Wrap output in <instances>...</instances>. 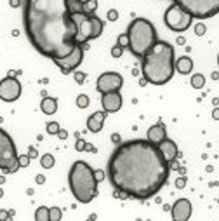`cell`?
Returning <instances> with one entry per match:
<instances>
[{
    "label": "cell",
    "instance_id": "cell-1",
    "mask_svg": "<svg viewBox=\"0 0 219 221\" xmlns=\"http://www.w3.org/2000/svg\"><path fill=\"white\" fill-rule=\"evenodd\" d=\"M110 183L125 197L148 200L167 183L170 164L148 139H131L115 148L106 167Z\"/></svg>",
    "mask_w": 219,
    "mask_h": 221
},
{
    "label": "cell",
    "instance_id": "cell-2",
    "mask_svg": "<svg viewBox=\"0 0 219 221\" xmlns=\"http://www.w3.org/2000/svg\"><path fill=\"white\" fill-rule=\"evenodd\" d=\"M23 23L30 44L42 56L61 59L77 45L66 0H23Z\"/></svg>",
    "mask_w": 219,
    "mask_h": 221
},
{
    "label": "cell",
    "instance_id": "cell-3",
    "mask_svg": "<svg viewBox=\"0 0 219 221\" xmlns=\"http://www.w3.org/2000/svg\"><path fill=\"white\" fill-rule=\"evenodd\" d=\"M141 63V73L148 84L153 86H163L172 79L176 71V58H174V47L165 40H157V44L144 54Z\"/></svg>",
    "mask_w": 219,
    "mask_h": 221
},
{
    "label": "cell",
    "instance_id": "cell-4",
    "mask_svg": "<svg viewBox=\"0 0 219 221\" xmlns=\"http://www.w3.org/2000/svg\"><path fill=\"white\" fill-rule=\"evenodd\" d=\"M68 185L73 197L80 204H89L98 197V181L94 169L83 160H77L68 174Z\"/></svg>",
    "mask_w": 219,
    "mask_h": 221
},
{
    "label": "cell",
    "instance_id": "cell-5",
    "mask_svg": "<svg viewBox=\"0 0 219 221\" xmlns=\"http://www.w3.org/2000/svg\"><path fill=\"white\" fill-rule=\"evenodd\" d=\"M125 33L129 35V51L136 58H143L158 40L153 23L148 21L146 18L132 19Z\"/></svg>",
    "mask_w": 219,
    "mask_h": 221
},
{
    "label": "cell",
    "instance_id": "cell-6",
    "mask_svg": "<svg viewBox=\"0 0 219 221\" xmlns=\"http://www.w3.org/2000/svg\"><path fill=\"white\" fill-rule=\"evenodd\" d=\"M72 19L77 26V44H87L89 40L101 37L103 33V21L96 14H85V12H75Z\"/></svg>",
    "mask_w": 219,
    "mask_h": 221
},
{
    "label": "cell",
    "instance_id": "cell-7",
    "mask_svg": "<svg viewBox=\"0 0 219 221\" xmlns=\"http://www.w3.org/2000/svg\"><path fill=\"white\" fill-rule=\"evenodd\" d=\"M0 169L5 174H14L19 169L16 145L4 129H0Z\"/></svg>",
    "mask_w": 219,
    "mask_h": 221
},
{
    "label": "cell",
    "instance_id": "cell-8",
    "mask_svg": "<svg viewBox=\"0 0 219 221\" xmlns=\"http://www.w3.org/2000/svg\"><path fill=\"white\" fill-rule=\"evenodd\" d=\"M174 4L181 5L191 18L207 19L219 12V0H172Z\"/></svg>",
    "mask_w": 219,
    "mask_h": 221
},
{
    "label": "cell",
    "instance_id": "cell-9",
    "mask_svg": "<svg viewBox=\"0 0 219 221\" xmlns=\"http://www.w3.org/2000/svg\"><path fill=\"white\" fill-rule=\"evenodd\" d=\"M163 23H165V26L169 28V30L181 33V31H186L191 26L193 18H191V14H188V12L181 7V5L170 4L169 7H167L165 14H163Z\"/></svg>",
    "mask_w": 219,
    "mask_h": 221
},
{
    "label": "cell",
    "instance_id": "cell-10",
    "mask_svg": "<svg viewBox=\"0 0 219 221\" xmlns=\"http://www.w3.org/2000/svg\"><path fill=\"white\" fill-rule=\"evenodd\" d=\"M52 61L61 68V73H64V75H68V73L75 71V68H78L80 64H82V61H83V47H82V44H77L68 56L61 58V59H52Z\"/></svg>",
    "mask_w": 219,
    "mask_h": 221
},
{
    "label": "cell",
    "instance_id": "cell-11",
    "mask_svg": "<svg viewBox=\"0 0 219 221\" xmlns=\"http://www.w3.org/2000/svg\"><path fill=\"white\" fill-rule=\"evenodd\" d=\"M122 86H124V77L117 71H106V73H101L96 82V89L101 94L106 92H113V91H120Z\"/></svg>",
    "mask_w": 219,
    "mask_h": 221
},
{
    "label": "cell",
    "instance_id": "cell-12",
    "mask_svg": "<svg viewBox=\"0 0 219 221\" xmlns=\"http://www.w3.org/2000/svg\"><path fill=\"white\" fill-rule=\"evenodd\" d=\"M21 96V84L14 75H7L4 80H0V99L5 103H12Z\"/></svg>",
    "mask_w": 219,
    "mask_h": 221
},
{
    "label": "cell",
    "instance_id": "cell-13",
    "mask_svg": "<svg viewBox=\"0 0 219 221\" xmlns=\"http://www.w3.org/2000/svg\"><path fill=\"white\" fill-rule=\"evenodd\" d=\"M122 103H124V99H122L120 91L106 92V94H103V97H101L103 110H104L106 113H115V112H118V110L122 108Z\"/></svg>",
    "mask_w": 219,
    "mask_h": 221
},
{
    "label": "cell",
    "instance_id": "cell-14",
    "mask_svg": "<svg viewBox=\"0 0 219 221\" xmlns=\"http://www.w3.org/2000/svg\"><path fill=\"white\" fill-rule=\"evenodd\" d=\"M174 221H186L191 216V202L188 199H178L174 202V206L170 207Z\"/></svg>",
    "mask_w": 219,
    "mask_h": 221
},
{
    "label": "cell",
    "instance_id": "cell-15",
    "mask_svg": "<svg viewBox=\"0 0 219 221\" xmlns=\"http://www.w3.org/2000/svg\"><path fill=\"white\" fill-rule=\"evenodd\" d=\"M157 148H158V152H160V155H162L163 158H165L169 164H172L176 158H178V153H179V150H178V145L172 141V139H169V138H165L163 141H160L158 145H157Z\"/></svg>",
    "mask_w": 219,
    "mask_h": 221
},
{
    "label": "cell",
    "instance_id": "cell-16",
    "mask_svg": "<svg viewBox=\"0 0 219 221\" xmlns=\"http://www.w3.org/2000/svg\"><path fill=\"white\" fill-rule=\"evenodd\" d=\"M148 141L153 143V145H158L160 141H163V139L167 138V129L165 125L162 124V122H158V124L151 125L150 129H148V134H146Z\"/></svg>",
    "mask_w": 219,
    "mask_h": 221
},
{
    "label": "cell",
    "instance_id": "cell-17",
    "mask_svg": "<svg viewBox=\"0 0 219 221\" xmlns=\"http://www.w3.org/2000/svg\"><path fill=\"white\" fill-rule=\"evenodd\" d=\"M108 113L104 112V110H101V112H94L89 119H87V129L91 132H99L103 129V124H104V119Z\"/></svg>",
    "mask_w": 219,
    "mask_h": 221
},
{
    "label": "cell",
    "instance_id": "cell-18",
    "mask_svg": "<svg viewBox=\"0 0 219 221\" xmlns=\"http://www.w3.org/2000/svg\"><path fill=\"white\" fill-rule=\"evenodd\" d=\"M174 66H176V70H178L181 75H188V73H191V70H193V59L188 58V56H181L179 59H176Z\"/></svg>",
    "mask_w": 219,
    "mask_h": 221
},
{
    "label": "cell",
    "instance_id": "cell-19",
    "mask_svg": "<svg viewBox=\"0 0 219 221\" xmlns=\"http://www.w3.org/2000/svg\"><path fill=\"white\" fill-rule=\"evenodd\" d=\"M40 110L45 113V115H52V113H56V110H57V99H56V97L45 96L40 101Z\"/></svg>",
    "mask_w": 219,
    "mask_h": 221
},
{
    "label": "cell",
    "instance_id": "cell-20",
    "mask_svg": "<svg viewBox=\"0 0 219 221\" xmlns=\"http://www.w3.org/2000/svg\"><path fill=\"white\" fill-rule=\"evenodd\" d=\"M190 84H191L193 89H202V87L205 86V77L202 75V73H195V75L191 77V80H190Z\"/></svg>",
    "mask_w": 219,
    "mask_h": 221
},
{
    "label": "cell",
    "instance_id": "cell-21",
    "mask_svg": "<svg viewBox=\"0 0 219 221\" xmlns=\"http://www.w3.org/2000/svg\"><path fill=\"white\" fill-rule=\"evenodd\" d=\"M35 219L37 221H49V207L40 206L35 211Z\"/></svg>",
    "mask_w": 219,
    "mask_h": 221
},
{
    "label": "cell",
    "instance_id": "cell-22",
    "mask_svg": "<svg viewBox=\"0 0 219 221\" xmlns=\"http://www.w3.org/2000/svg\"><path fill=\"white\" fill-rule=\"evenodd\" d=\"M96 9H98V0H89L82 5V12H85V14H94Z\"/></svg>",
    "mask_w": 219,
    "mask_h": 221
},
{
    "label": "cell",
    "instance_id": "cell-23",
    "mask_svg": "<svg viewBox=\"0 0 219 221\" xmlns=\"http://www.w3.org/2000/svg\"><path fill=\"white\" fill-rule=\"evenodd\" d=\"M66 4H68V11L70 14H75V12H82V2L78 0H66Z\"/></svg>",
    "mask_w": 219,
    "mask_h": 221
},
{
    "label": "cell",
    "instance_id": "cell-24",
    "mask_svg": "<svg viewBox=\"0 0 219 221\" xmlns=\"http://www.w3.org/2000/svg\"><path fill=\"white\" fill-rule=\"evenodd\" d=\"M40 165L44 169H51L54 167V157L51 153H45V155H42L40 157Z\"/></svg>",
    "mask_w": 219,
    "mask_h": 221
},
{
    "label": "cell",
    "instance_id": "cell-25",
    "mask_svg": "<svg viewBox=\"0 0 219 221\" xmlns=\"http://www.w3.org/2000/svg\"><path fill=\"white\" fill-rule=\"evenodd\" d=\"M63 213L59 207H49V221H59Z\"/></svg>",
    "mask_w": 219,
    "mask_h": 221
},
{
    "label": "cell",
    "instance_id": "cell-26",
    "mask_svg": "<svg viewBox=\"0 0 219 221\" xmlns=\"http://www.w3.org/2000/svg\"><path fill=\"white\" fill-rule=\"evenodd\" d=\"M77 106H78V108H87V106H89V96H87V94L77 96Z\"/></svg>",
    "mask_w": 219,
    "mask_h": 221
},
{
    "label": "cell",
    "instance_id": "cell-27",
    "mask_svg": "<svg viewBox=\"0 0 219 221\" xmlns=\"http://www.w3.org/2000/svg\"><path fill=\"white\" fill-rule=\"evenodd\" d=\"M117 45H120V47H129V35L127 33H122V35H118V38H117Z\"/></svg>",
    "mask_w": 219,
    "mask_h": 221
},
{
    "label": "cell",
    "instance_id": "cell-28",
    "mask_svg": "<svg viewBox=\"0 0 219 221\" xmlns=\"http://www.w3.org/2000/svg\"><path fill=\"white\" fill-rule=\"evenodd\" d=\"M18 162H19V167H28L31 158L28 157V153L26 155H18Z\"/></svg>",
    "mask_w": 219,
    "mask_h": 221
},
{
    "label": "cell",
    "instance_id": "cell-29",
    "mask_svg": "<svg viewBox=\"0 0 219 221\" xmlns=\"http://www.w3.org/2000/svg\"><path fill=\"white\" fill-rule=\"evenodd\" d=\"M59 124H57V122H49V124H47V132H49V134H57V132H59Z\"/></svg>",
    "mask_w": 219,
    "mask_h": 221
},
{
    "label": "cell",
    "instance_id": "cell-30",
    "mask_svg": "<svg viewBox=\"0 0 219 221\" xmlns=\"http://www.w3.org/2000/svg\"><path fill=\"white\" fill-rule=\"evenodd\" d=\"M207 31V26H205L204 23H196L195 25V35H198V37H202V35Z\"/></svg>",
    "mask_w": 219,
    "mask_h": 221
},
{
    "label": "cell",
    "instance_id": "cell-31",
    "mask_svg": "<svg viewBox=\"0 0 219 221\" xmlns=\"http://www.w3.org/2000/svg\"><path fill=\"white\" fill-rule=\"evenodd\" d=\"M73 77H75V82L77 84H83V82H85V79H87V75L83 73V71H75V73H73Z\"/></svg>",
    "mask_w": 219,
    "mask_h": 221
},
{
    "label": "cell",
    "instance_id": "cell-32",
    "mask_svg": "<svg viewBox=\"0 0 219 221\" xmlns=\"http://www.w3.org/2000/svg\"><path fill=\"white\" fill-rule=\"evenodd\" d=\"M122 54H124V47H120V45L111 47V56H113V58H120Z\"/></svg>",
    "mask_w": 219,
    "mask_h": 221
},
{
    "label": "cell",
    "instance_id": "cell-33",
    "mask_svg": "<svg viewBox=\"0 0 219 221\" xmlns=\"http://www.w3.org/2000/svg\"><path fill=\"white\" fill-rule=\"evenodd\" d=\"M75 150H77V152H83V150H85V141H83V139L80 138V136L77 138V143H75Z\"/></svg>",
    "mask_w": 219,
    "mask_h": 221
},
{
    "label": "cell",
    "instance_id": "cell-34",
    "mask_svg": "<svg viewBox=\"0 0 219 221\" xmlns=\"http://www.w3.org/2000/svg\"><path fill=\"white\" fill-rule=\"evenodd\" d=\"M106 16H108V21H117L118 19V11L117 9H110Z\"/></svg>",
    "mask_w": 219,
    "mask_h": 221
},
{
    "label": "cell",
    "instance_id": "cell-35",
    "mask_svg": "<svg viewBox=\"0 0 219 221\" xmlns=\"http://www.w3.org/2000/svg\"><path fill=\"white\" fill-rule=\"evenodd\" d=\"M94 176H96V181H98V183H101L103 180H104V171H101V169H96L94 171Z\"/></svg>",
    "mask_w": 219,
    "mask_h": 221
},
{
    "label": "cell",
    "instance_id": "cell-36",
    "mask_svg": "<svg viewBox=\"0 0 219 221\" xmlns=\"http://www.w3.org/2000/svg\"><path fill=\"white\" fill-rule=\"evenodd\" d=\"M186 186V178H178V180H176V188H179V190H181V188H184Z\"/></svg>",
    "mask_w": 219,
    "mask_h": 221
},
{
    "label": "cell",
    "instance_id": "cell-37",
    "mask_svg": "<svg viewBox=\"0 0 219 221\" xmlns=\"http://www.w3.org/2000/svg\"><path fill=\"white\" fill-rule=\"evenodd\" d=\"M28 157H30V158H37V157H38V152H37V148L30 146V148H28Z\"/></svg>",
    "mask_w": 219,
    "mask_h": 221
},
{
    "label": "cell",
    "instance_id": "cell-38",
    "mask_svg": "<svg viewBox=\"0 0 219 221\" xmlns=\"http://www.w3.org/2000/svg\"><path fill=\"white\" fill-rule=\"evenodd\" d=\"M7 219H11V214L7 211H0V221H7Z\"/></svg>",
    "mask_w": 219,
    "mask_h": 221
},
{
    "label": "cell",
    "instance_id": "cell-39",
    "mask_svg": "<svg viewBox=\"0 0 219 221\" xmlns=\"http://www.w3.org/2000/svg\"><path fill=\"white\" fill-rule=\"evenodd\" d=\"M9 5L11 7H21L23 5V0H9Z\"/></svg>",
    "mask_w": 219,
    "mask_h": 221
},
{
    "label": "cell",
    "instance_id": "cell-40",
    "mask_svg": "<svg viewBox=\"0 0 219 221\" xmlns=\"http://www.w3.org/2000/svg\"><path fill=\"white\" fill-rule=\"evenodd\" d=\"M57 138H59V139H66V138H68V132L63 131V129H59V132H57Z\"/></svg>",
    "mask_w": 219,
    "mask_h": 221
},
{
    "label": "cell",
    "instance_id": "cell-41",
    "mask_svg": "<svg viewBox=\"0 0 219 221\" xmlns=\"http://www.w3.org/2000/svg\"><path fill=\"white\" fill-rule=\"evenodd\" d=\"M35 181H37V185H44V183H45V178L42 176V174H38V176L35 178Z\"/></svg>",
    "mask_w": 219,
    "mask_h": 221
},
{
    "label": "cell",
    "instance_id": "cell-42",
    "mask_svg": "<svg viewBox=\"0 0 219 221\" xmlns=\"http://www.w3.org/2000/svg\"><path fill=\"white\" fill-rule=\"evenodd\" d=\"M212 119H214V120H219V108H217V106L212 110Z\"/></svg>",
    "mask_w": 219,
    "mask_h": 221
},
{
    "label": "cell",
    "instance_id": "cell-43",
    "mask_svg": "<svg viewBox=\"0 0 219 221\" xmlns=\"http://www.w3.org/2000/svg\"><path fill=\"white\" fill-rule=\"evenodd\" d=\"M83 152H96V146H92V145H89V143H85V150Z\"/></svg>",
    "mask_w": 219,
    "mask_h": 221
},
{
    "label": "cell",
    "instance_id": "cell-44",
    "mask_svg": "<svg viewBox=\"0 0 219 221\" xmlns=\"http://www.w3.org/2000/svg\"><path fill=\"white\" fill-rule=\"evenodd\" d=\"M111 141H113V143H118V145H120V134H113V136H111Z\"/></svg>",
    "mask_w": 219,
    "mask_h": 221
},
{
    "label": "cell",
    "instance_id": "cell-45",
    "mask_svg": "<svg viewBox=\"0 0 219 221\" xmlns=\"http://www.w3.org/2000/svg\"><path fill=\"white\" fill-rule=\"evenodd\" d=\"M212 80H219V71H212Z\"/></svg>",
    "mask_w": 219,
    "mask_h": 221
},
{
    "label": "cell",
    "instance_id": "cell-46",
    "mask_svg": "<svg viewBox=\"0 0 219 221\" xmlns=\"http://www.w3.org/2000/svg\"><path fill=\"white\" fill-rule=\"evenodd\" d=\"M146 84H148V82H146V79H144V77H143V79L139 80V86H141V87H144V86H146Z\"/></svg>",
    "mask_w": 219,
    "mask_h": 221
},
{
    "label": "cell",
    "instance_id": "cell-47",
    "mask_svg": "<svg viewBox=\"0 0 219 221\" xmlns=\"http://www.w3.org/2000/svg\"><path fill=\"white\" fill-rule=\"evenodd\" d=\"M212 103H214V106H217L219 105V99H217V97H214V99H212Z\"/></svg>",
    "mask_w": 219,
    "mask_h": 221
},
{
    "label": "cell",
    "instance_id": "cell-48",
    "mask_svg": "<svg viewBox=\"0 0 219 221\" xmlns=\"http://www.w3.org/2000/svg\"><path fill=\"white\" fill-rule=\"evenodd\" d=\"M5 183V176H0V185H4Z\"/></svg>",
    "mask_w": 219,
    "mask_h": 221
},
{
    "label": "cell",
    "instance_id": "cell-49",
    "mask_svg": "<svg viewBox=\"0 0 219 221\" xmlns=\"http://www.w3.org/2000/svg\"><path fill=\"white\" fill-rule=\"evenodd\" d=\"M2 197H4V190H2V188H0V199H2Z\"/></svg>",
    "mask_w": 219,
    "mask_h": 221
},
{
    "label": "cell",
    "instance_id": "cell-50",
    "mask_svg": "<svg viewBox=\"0 0 219 221\" xmlns=\"http://www.w3.org/2000/svg\"><path fill=\"white\" fill-rule=\"evenodd\" d=\"M78 2H82V4H85V2H89V0H78Z\"/></svg>",
    "mask_w": 219,
    "mask_h": 221
},
{
    "label": "cell",
    "instance_id": "cell-51",
    "mask_svg": "<svg viewBox=\"0 0 219 221\" xmlns=\"http://www.w3.org/2000/svg\"><path fill=\"white\" fill-rule=\"evenodd\" d=\"M217 64H219V54H217Z\"/></svg>",
    "mask_w": 219,
    "mask_h": 221
}]
</instances>
